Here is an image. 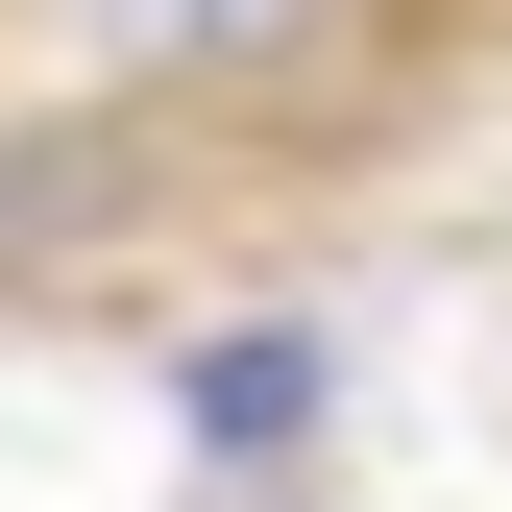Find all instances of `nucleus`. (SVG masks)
I'll use <instances>...</instances> for the list:
<instances>
[{
	"label": "nucleus",
	"mask_w": 512,
	"mask_h": 512,
	"mask_svg": "<svg viewBox=\"0 0 512 512\" xmlns=\"http://www.w3.org/2000/svg\"><path fill=\"white\" fill-rule=\"evenodd\" d=\"M317 391H342V342H317V317H220V342L171 366V439H220V464H293V439H317Z\"/></svg>",
	"instance_id": "f257e3e1"
},
{
	"label": "nucleus",
	"mask_w": 512,
	"mask_h": 512,
	"mask_svg": "<svg viewBox=\"0 0 512 512\" xmlns=\"http://www.w3.org/2000/svg\"><path fill=\"white\" fill-rule=\"evenodd\" d=\"M317 0H98V74H244V49H293Z\"/></svg>",
	"instance_id": "f03ea898"
}]
</instances>
